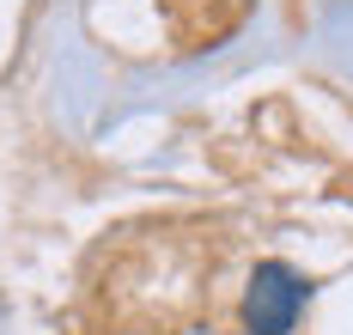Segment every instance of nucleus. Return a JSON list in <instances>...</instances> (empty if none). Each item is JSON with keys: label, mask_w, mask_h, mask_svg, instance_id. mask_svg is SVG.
<instances>
[{"label": "nucleus", "mask_w": 353, "mask_h": 335, "mask_svg": "<svg viewBox=\"0 0 353 335\" xmlns=\"http://www.w3.org/2000/svg\"><path fill=\"white\" fill-rule=\"evenodd\" d=\"M305 311V281L286 268V262H256L244 287V329L250 335H292Z\"/></svg>", "instance_id": "nucleus-1"}]
</instances>
